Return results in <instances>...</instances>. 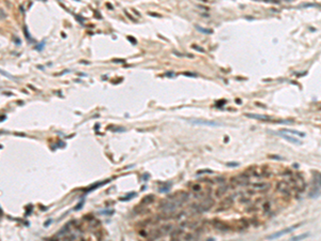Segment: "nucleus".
I'll use <instances>...</instances> for the list:
<instances>
[{"instance_id": "1", "label": "nucleus", "mask_w": 321, "mask_h": 241, "mask_svg": "<svg viewBox=\"0 0 321 241\" xmlns=\"http://www.w3.org/2000/svg\"><path fill=\"white\" fill-rule=\"evenodd\" d=\"M300 225H301V224H298V225H293V226H291V227H288V228L283 229V231H277V232H274V234H272V235H270V236H268V239H276V238H279V237L284 236V235H286V234H289L290 231H292L293 229H295L296 227H299Z\"/></svg>"}, {"instance_id": "2", "label": "nucleus", "mask_w": 321, "mask_h": 241, "mask_svg": "<svg viewBox=\"0 0 321 241\" xmlns=\"http://www.w3.org/2000/svg\"><path fill=\"white\" fill-rule=\"evenodd\" d=\"M213 227H214L215 229H217V231H230V226H229L227 223L222 222V221H217V220L213 221Z\"/></svg>"}, {"instance_id": "3", "label": "nucleus", "mask_w": 321, "mask_h": 241, "mask_svg": "<svg viewBox=\"0 0 321 241\" xmlns=\"http://www.w3.org/2000/svg\"><path fill=\"white\" fill-rule=\"evenodd\" d=\"M247 118H252V119H256V120H260V121H272V117L268 115H260V114H245Z\"/></svg>"}, {"instance_id": "4", "label": "nucleus", "mask_w": 321, "mask_h": 241, "mask_svg": "<svg viewBox=\"0 0 321 241\" xmlns=\"http://www.w3.org/2000/svg\"><path fill=\"white\" fill-rule=\"evenodd\" d=\"M232 204H233V196H228V197H226V198L224 199L222 202H220V206H222V207H220V209H217V211L228 209V208H230V206L232 205Z\"/></svg>"}, {"instance_id": "5", "label": "nucleus", "mask_w": 321, "mask_h": 241, "mask_svg": "<svg viewBox=\"0 0 321 241\" xmlns=\"http://www.w3.org/2000/svg\"><path fill=\"white\" fill-rule=\"evenodd\" d=\"M190 122L194 124H202V125H210V126H220V123L215 122V121H209V120H190Z\"/></svg>"}, {"instance_id": "6", "label": "nucleus", "mask_w": 321, "mask_h": 241, "mask_svg": "<svg viewBox=\"0 0 321 241\" xmlns=\"http://www.w3.org/2000/svg\"><path fill=\"white\" fill-rule=\"evenodd\" d=\"M280 134H282V137L284 139L286 140H288V142H290L291 144H295V145H302V142L300 139H298V138H295V137H293V136H290V135H287L286 133H282V132H279Z\"/></svg>"}, {"instance_id": "7", "label": "nucleus", "mask_w": 321, "mask_h": 241, "mask_svg": "<svg viewBox=\"0 0 321 241\" xmlns=\"http://www.w3.org/2000/svg\"><path fill=\"white\" fill-rule=\"evenodd\" d=\"M229 190V185H220L215 190V196L216 197H222L223 195L226 194V192Z\"/></svg>"}, {"instance_id": "8", "label": "nucleus", "mask_w": 321, "mask_h": 241, "mask_svg": "<svg viewBox=\"0 0 321 241\" xmlns=\"http://www.w3.org/2000/svg\"><path fill=\"white\" fill-rule=\"evenodd\" d=\"M183 235V231L182 228H179V229H174V231H170V238L171 240L176 241V240H179L180 237Z\"/></svg>"}, {"instance_id": "9", "label": "nucleus", "mask_w": 321, "mask_h": 241, "mask_svg": "<svg viewBox=\"0 0 321 241\" xmlns=\"http://www.w3.org/2000/svg\"><path fill=\"white\" fill-rule=\"evenodd\" d=\"M276 189L278 191H282L283 193H285V194H287V195L289 194V193H288L289 188H288V183L286 182V181H280V182H278V184H277Z\"/></svg>"}, {"instance_id": "10", "label": "nucleus", "mask_w": 321, "mask_h": 241, "mask_svg": "<svg viewBox=\"0 0 321 241\" xmlns=\"http://www.w3.org/2000/svg\"><path fill=\"white\" fill-rule=\"evenodd\" d=\"M282 133H288V134H293V135H296V136H301V137H305V133L303 132H300V131H295V130H290V129H283Z\"/></svg>"}, {"instance_id": "11", "label": "nucleus", "mask_w": 321, "mask_h": 241, "mask_svg": "<svg viewBox=\"0 0 321 241\" xmlns=\"http://www.w3.org/2000/svg\"><path fill=\"white\" fill-rule=\"evenodd\" d=\"M160 231H162L163 236H165V235L169 234V232L172 231V225H171V224H165V225H163V226L161 227Z\"/></svg>"}, {"instance_id": "12", "label": "nucleus", "mask_w": 321, "mask_h": 241, "mask_svg": "<svg viewBox=\"0 0 321 241\" xmlns=\"http://www.w3.org/2000/svg\"><path fill=\"white\" fill-rule=\"evenodd\" d=\"M154 199H155V196H154V195L150 194V195H148V196H146L145 198H142L141 204H142V205H149V204H151V202H154Z\"/></svg>"}, {"instance_id": "13", "label": "nucleus", "mask_w": 321, "mask_h": 241, "mask_svg": "<svg viewBox=\"0 0 321 241\" xmlns=\"http://www.w3.org/2000/svg\"><path fill=\"white\" fill-rule=\"evenodd\" d=\"M196 29L198 30L199 32L201 33H206V34H212L213 33V30L212 29H208V28H202L200 26H196Z\"/></svg>"}, {"instance_id": "14", "label": "nucleus", "mask_w": 321, "mask_h": 241, "mask_svg": "<svg viewBox=\"0 0 321 241\" xmlns=\"http://www.w3.org/2000/svg\"><path fill=\"white\" fill-rule=\"evenodd\" d=\"M254 186L257 189H260V190H268L270 188V184H266V183H254Z\"/></svg>"}, {"instance_id": "15", "label": "nucleus", "mask_w": 321, "mask_h": 241, "mask_svg": "<svg viewBox=\"0 0 321 241\" xmlns=\"http://www.w3.org/2000/svg\"><path fill=\"white\" fill-rule=\"evenodd\" d=\"M308 236H309V234H308V232H306V234L299 235V236H295V237L291 238V240H293V241H295V240H301V239H304V238H307Z\"/></svg>"}, {"instance_id": "16", "label": "nucleus", "mask_w": 321, "mask_h": 241, "mask_svg": "<svg viewBox=\"0 0 321 241\" xmlns=\"http://www.w3.org/2000/svg\"><path fill=\"white\" fill-rule=\"evenodd\" d=\"M170 189H171V183H167V185L160 188V190H158V191L162 192V193H165V192H168Z\"/></svg>"}, {"instance_id": "17", "label": "nucleus", "mask_w": 321, "mask_h": 241, "mask_svg": "<svg viewBox=\"0 0 321 241\" xmlns=\"http://www.w3.org/2000/svg\"><path fill=\"white\" fill-rule=\"evenodd\" d=\"M134 196H136V193L135 192H132L131 194H128V195H126V196L124 197V198H120L121 202H126V200H129V199H132Z\"/></svg>"}, {"instance_id": "18", "label": "nucleus", "mask_w": 321, "mask_h": 241, "mask_svg": "<svg viewBox=\"0 0 321 241\" xmlns=\"http://www.w3.org/2000/svg\"><path fill=\"white\" fill-rule=\"evenodd\" d=\"M213 174V170L211 169H200V170H198L197 172V175H200V174Z\"/></svg>"}, {"instance_id": "19", "label": "nucleus", "mask_w": 321, "mask_h": 241, "mask_svg": "<svg viewBox=\"0 0 321 241\" xmlns=\"http://www.w3.org/2000/svg\"><path fill=\"white\" fill-rule=\"evenodd\" d=\"M192 48L193 49H196V50H198V51H200V53H204V48H202L201 46H199V45H192Z\"/></svg>"}, {"instance_id": "20", "label": "nucleus", "mask_w": 321, "mask_h": 241, "mask_svg": "<svg viewBox=\"0 0 321 241\" xmlns=\"http://www.w3.org/2000/svg\"><path fill=\"white\" fill-rule=\"evenodd\" d=\"M227 166H230V167H237V166H239L240 163H238V162H229V163L226 164Z\"/></svg>"}, {"instance_id": "21", "label": "nucleus", "mask_w": 321, "mask_h": 241, "mask_svg": "<svg viewBox=\"0 0 321 241\" xmlns=\"http://www.w3.org/2000/svg\"><path fill=\"white\" fill-rule=\"evenodd\" d=\"M192 189H193L194 192H199L201 190V186H200V184H195V185L192 186Z\"/></svg>"}, {"instance_id": "22", "label": "nucleus", "mask_w": 321, "mask_h": 241, "mask_svg": "<svg viewBox=\"0 0 321 241\" xmlns=\"http://www.w3.org/2000/svg\"><path fill=\"white\" fill-rule=\"evenodd\" d=\"M183 75H185V76H191V77H197V75L195 74V73H191V72H183L182 73Z\"/></svg>"}, {"instance_id": "23", "label": "nucleus", "mask_w": 321, "mask_h": 241, "mask_svg": "<svg viewBox=\"0 0 321 241\" xmlns=\"http://www.w3.org/2000/svg\"><path fill=\"white\" fill-rule=\"evenodd\" d=\"M183 239L184 240H193L194 239V236L192 234H186L184 237H183Z\"/></svg>"}, {"instance_id": "24", "label": "nucleus", "mask_w": 321, "mask_h": 241, "mask_svg": "<svg viewBox=\"0 0 321 241\" xmlns=\"http://www.w3.org/2000/svg\"><path fill=\"white\" fill-rule=\"evenodd\" d=\"M270 208H271V204L268 202H266V204L263 205V209L266 210V211H269L270 210Z\"/></svg>"}, {"instance_id": "25", "label": "nucleus", "mask_w": 321, "mask_h": 241, "mask_svg": "<svg viewBox=\"0 0 321 241\" xmlns=\"http://www.w3.org/2000/svg\"><path fill=\"white\" fill-rule=\"evenodd\" d=\"M214 182H225V178H224V177H218L217 178V179H215L214 180Z\"/></svg>"}, {"instance_id": "26", "label": "nucleus", "mask_w": 321, "mask_h": 241, "mask_svg": "<svg viewBox=\"0 0 321 241\" xmlns=\"http://www.w3.org/2000/svg\"><path fill=\"white\" fill-rule=\"evenodd\" d=\"M128 40H129V41L132 42V44H137V41H136V39H134L133 37H128Z\"/></svg>"}, {"instance_id": "27", "label": "nucleus", "mask_w": 321, "mask_h": 241, "mask_svg": "<svg viewBox=\"0 0 321 241\" xmlns=\"http://www.w3.org/2000/svg\"><path fill=\"white\" fill-rule=\"evenodd\" d=\"M5 16H7L5 12L2 9H0V18H5Z\"/></svg>"}, {"instance_id": "28", "label": "nucleus", "mask_w": 321, "mask_h": 241, "mask_svg": "<svg viewBox=\"0 0 321 241\" xmlns=\"http://www.w3.org/2000/svg\"><path fill=\"white\" fill-rule=\"evenodd\" d=\"M225 103H226V100H222V101H218V102H217V104H216V106H217V107H220V106H222V105H225Z\"/></svg>"}, {"instance_id": "29", "label": "nucleus", "mask_w": 321, "mask_h": 241, "mask_svg": "<svg viewBox=\"0 0 321 241\" xmlns=\"http://www.w3.org/2000/svg\"><path fill=\"white\" fill-rule=\"evenodd\" d=\"M139 235H140V236H142V237H148V235H149V234H148V232H145V231H139Z\"/></svg>"}, {"instance_id": "30", "label": "nucleus", "mask_w": 321, "mask_h": 241, "mask_svg": "<svg viewBox=\"0 0 321 241\" xmlns=\"http://www.w3.org/2000/svg\"><path fill=\"white\" fill-rule=\"evenodd\" d=\"M269 158H271V159H275V160H284L283 158H280V156H276V155H270Z\"/></svg>"}, {"instance_id": "31", "label": "nucleus", "mask_w": 321, "mask_h": 241, "mask_svg": "<svg viewBox=\"0 0 321 241\" xmlns=\"http://www.w3.org/2000/svg\"><path fill=\"white\" fill-rule=\"evenodd\" d=\"M317 4H312V3H309V4H303V5H301V7H303V8H307V7H316Z\"/></svg>"}, {"instance_id": "32", "label": "nucleus", "mask_w": 321, "mask_h": 241, "mask_svg": "<svg viewBox=\"0 0 321 241\" xmlns=\"http://www.w3.org/2000/svg\"><path fill=\"white\" fill-rule=\"evenodd\" d=\"M151 16H157V17H161V14H157V13H149Z\"/></svg>"}, {"instance_id": "33", "label": "nucleus", "mask_w": 321, "mask_h": 241, "mask_svg": "<svg viewBox=\"0 0 321 241\" xmlns=\"http://www.w3.org/2000/svg\"><path fill=\"white\" fill-rule=\"evenodd\" d=\"M115 62H125L124 59H115Z\"/></svg>"}, {"instance_id": "34", "label": "nucleus", "mask_w": 321, "mask_h": 241, "mask_svg": "<svg viewBox=\"0 0 321 241\" xmlns=\"http://www.w3.org/2000/svg\"><path fill=\"white\" fill-rule=\"evenodd\" d=\"M236 102H237V104H242V101H241V100H239V99H237Z\"/></svg>"}, {"instance_id": "35", "label": "nucleus", "mask_w": 321, "mask_h": 241, "mask_svg": "<svg viewBox=\"0 0 321 241\" xmlns=\"http://www.w3.org/2000/svg\"><path fill=\"white\" fill-rule=\"evenodd\" d=\"M133 11H134V12H135V13H136V14H137V15H138V16H140V14H139V13H138V12H137V11H136V10H135V9H133Z\"/></svg>"}, {"instance_id": "36", "label": "nucleus", "mask_w": 321, "mask_h": 241, "mask_svg": "<svg viewBox=\"0 0 321 241\" xmlns=\"http://www.w3.org/2000/svg\"><path fill=\"white\" fill-rule=\"evenodd\" d=\"M107 7H108V8H110V9H111V10H112V5H110L109 3H107Z\"/></svg>"}]
</instances>
